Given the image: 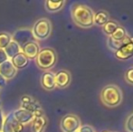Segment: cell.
Segmentation results:
<instances>
[{
  "instance_id": "6da1fadb",
  "label": "cell",
  "mask_w": 133,
  "mask_h": 132,
  "mask_svg": "<svg viewBox=\"0 0 133 132\" xmlns=\"http://www.w3.org/2000/svg\"><path fill=\"white\" fill-rule=\"evenodd\" d=\"M72 18L82 28H90L94 25V13L88 5L76 4L72 8Z\"/></svg>"
},
{
  "instance_id": "7a4b0ae2",
  "label": "cell",
  "mask_w": 133,
  "mask_h": 132,
  "mask_svg": "<svg viewBox=\"0 0 133 132\" xmlns=\"http://www.w3.org/2000/svg\"><path fill=\"white\" fill-rule=\"evenodd\" d=\"M101 100L107 107L113 108L119 105L122 100V94L119 88L116 85L110 84L102 89L101 92Z\"/></svg>"
},
{
  "instance_id": "3957f363",
  "label": "cell",
  "mask_w": 133,
  "mask_h": 132,
  "mask_svg": "<svg viewBox=\"0 0 133 132\" xmlns=\"http://www.w3.org/2000/svg\"><path fill=\"white\" fill-rule=\"evenodd\" d=\"M35 60L39 68L44 71H47L55 65L57 55L55 51L52 48H44L40 50Z\"/></svg>"
},
{
  "instance_id": "277c9868",
  "label": "cell",
  "mask_w": 133,
  "mask_h": 132,
  "mask_svg": "<svg viewBox=\"0 0 133 132\" xmlns=\"http://www.w3.org/2000/svg\"><path fill=\"white\" fill-rule=\"evenodd\" d=\"M31 30L35 40H44L48 38L51 34V22L47 18H41L35 22Z\"/></svg>"
},
{
  "instance_id": "5b68a950",
  "label": "cell",
  "mask_w": 133,
  "mask_h": 132,
  "mask_svg": "<svg viewBox=\"0 0 133 132\" xmlns=\"http://www.w3.org/2000/svg\"><path fill=\"white\" fill-rule=\"evenodd\" d=\"M60 126L63 132H77L81 128V120L76 115L67 114L62 119Z\"/></svg>"
},
{
  "instance_id": "8992f818",
  "label": "cell",
  "mask_w": 133,
  "mask_h": 132,
  "mask_svg": "<svg viewBox=\"0 0 133 132\" xmlns=\"http://www.w3.org/2000/svg\"><path fill=\"white\" fill-rule=\"evenodd\" d=\"M21 108L30 111L35 117H40L44 115L40 104L31 96L25 95L21 98Z\"/></svg>"
},
{
  "instance_id": "52a82bcc",
  "label": "cell",
  "mask_w": 133,
  "mask_h": 132,
  "mask_svg": "<svg viewBox=\"0 0 133 132\" xmlns=\"http://www.w3.org/2000/svg\"><path fill=\"white\" fill-rule=\"evenodd\" d=\"M12 40L16 42L20 48L23 47L25 44L29 42H35V39L32 33V30L29 28H19L12 35Z\"/></svg>"
},
{
  "instance_id": "ba28073f",
  "label": "cell",
  "mask_w": 133,
  "mask_h": 132,
  "mask_svg": "<svg viewBox=\"0 0 133 132\" xmlns=\"http://www.w3.org/2000/svg\"><path fill=\"white\" fill-rule=\"evenodd\" d=\"M24 125L15 119L13 112H10L5 117L1 132H23Z\"/></svg>"
},
{
  "instance_id": "9c48e42d",
  "label": "cell",
  "mask_w": 133,
  "mask_h": 132,
  "mask_svg": "<svg viewBox=\"0 0 133 132\" xmlns=\"http://www.w3.org/2000/svg\"><path fill=\"white\" fill-rule=\"evenodd\" d=\"M115 56L119 60H128L133 57V37L128 35L126 42L118 51L115 52Z\"/></svg>"
},
{
  "instance_id": "30bf717a",
  "label": "cell",
  "mask_w": 133,
  "mask_h": 132,
  "mask_svg": "<svg viewBox=\"0 0 133 132\" xmlns=\"http://www.w3.org/2000/svg\"><path fill=\"white\" fill-rule=\"evenodd\" d=\"M40 47L39 44L36 43V41L35 42H29L23 46L21 48V52L27 57L30 60L35 59L38 55L39 52H40Z\"/></svg>"
},
{
  "instance_id": "8fae6325",
  "label": "cell",
  "mask_w": 133,
  "mask_h": 132,
  "mask_svg": "<svg viewBox=\"0 0 133 132\" xmlns=\"http://www.w3.org/2000/svg\"><path fill=\"white\" fill-rule=\"evenodd\" d=\"M13 115H14L15 119H16L19 123H21L22 125L31 123L32 120L35 118V116H34L30 111H28L25 109H22V108H19V109L13 111Z\"/></svg>"
},
{
  "instance_id": "7c38bea8",
  "label": "cell",
  "mask_w": 133,
  "mask_h": 132,
  "mask_svg": "<svg viewBox=\"0 0 133 132\" xmlns=\"http://www.w3.org/2000/svg\"><path fill=\"white\" fill-rule=\"evenodd\" d=\"M54 81H55V87L59 88H65L70 84L71 74L68 71L62 70L54 74Z\"/></svg>"
},
{
  "instance_id": "4fadbf2b",
  "label": "cell",
  "mask_w": 133,
  "mask_h": 132,
  "mask_svg": "<svg viewBox=\"0 0 133 132\" xmlns=\"http://www.w3.org/2000/svg\"><path fill=\"white\" fill-rule=\"evenodd\" d=\"M17 70L14 67L10 60L5 61L0 65V75L3 76L5 80H11L16 75Z\"/></svg>"
},
{
  "instance_id": "5bb4252c",
  "label": "cell",
  "mask_w": 133,
  "mask_h": 132,
  "mask_svg": "<svg viewBox=\"0 0 133 132\" xmlns=\"http://www.w3.org/2000/svg\"><path fill=\"white\" fill-rule=\"evenodd\" d=\"M41 84L45 90L52 91L55 88V81H54V73L51 72H45L41 77Z\"/></svg>"
},
{
  "instance_id": "9a60e30c",
  "label": "cell",
  "mask_w": 133,
  "mask_h": 132,
  "mask_svg": "<svg viewBox=\"0 0 133 132\" xmlns=\"http://www.w3.org/2000/svg\"><path fill=\"white\" fill-rule=\"evenodd\" d=\"M31 123L32 132H44L47 125V119L44 115L40 117H35Z\"/></svg>"
},
{
  "instance_id": "2e32d148",
  "label": "cell",
  "mask_w": 133,
  "mask_h": 132,
  "mask_svg": "<svg viewBox=\"0 0 133 132\" xmlns=\"http://www.w3.org/2000/svg\"><path fill=\"white\" fill-rule=\"evenodd\" d=\"M10 61L16 70H17V69L25 68V67L28 65V62H29V59H28L22 52L17 53L16 55H15L13 58L10 59Z\"/></svg>"
},
{
  "instance_id": "e0dca14e",
  "label": "cell",
  "mask_w": 133,
  "mask_h": 132,
  "mask_svg": "<svg viewBox=\"0 0 133 132\" xmlns=\"http://www.w3.org/2000/svg\"><path fill=\"white\" fill-rule=\"evenodd\" d=\"M4 50H5V53H6L8 59L13 58L15 55H16L17 53H21V48H20V46L18 45L16 42H14L13 40L11 41L10 44H9Z\"/></svg>"
},
{
  "instance_id": "ac0fdd59",
  "label": "cell",
  "mask_w": 133,
  "mask_h": 132,
  "mask_svg": "<svg viewBox=\"0 0 133 132\" xmlns=\"http://www.w3.org/2000/svg\"><path fill=\"white\" fill-rule=\"evenodd\" d=\"M109 21V14L105 11H98L94 14V25L103 26Z\"/></svg>"
},
{
  "instance_id": "d6986e66",
  "label": "cell",
  "mask_w": 133,
  "mask_h": 132,
  "mask_svg": "<svg viewBox=\"0 0 133 132\" xmlns=\"http://www.w3.org/2000/svg\"><path fill=\"white\" fill-rule=\"evenodd\" d=\"M65 2L64 1H51L47 0L45 1V7L49 12H56L62 9Z\"/></svg>"
},
{
  "instance_id": "ffe728a7",
  "label": "cell",
  "mask_w": 133,
  "mask_h": 132,
  "mask_svg": "<svg viewBox=\"0 0 133 132\" xmlns=\"http://www.w3.org/2000/svg\"><path fill=\"white\" fill-rule=\"evenodd\" d=\"M109 37H110V38L114 39V40H117V41H122L127 37V32L124 29V27L119 26H119L117 27V29L115 30V32Z\"/></svg>"
},
{
  "instance_id": "44dd1931",
  "label": "cell",
  "mask_w": 133,
  "mask_h": 132,
  "mask_svg": "<svg viewBox=\"0 0 133 132\" xmlns=\"http://www.w3.org/2000/svg\"><path fill=\"white\" fill-rule=\"evenodd\" d=\"M118 26H119V25H118V24L116 23V22L109 20V21L107 22L105 25L102 26V30H103V32L105 33L107 35L110 36L112 33L115 32V30L117 29Z\"/></svg>"
},
{
  "instance_id": "7402d4cb",
  "label": "cell",
  "mask_w": 133,
  "mask_h": 132,
  "mask_svg": "<svg viewBox=\"0 0 133 132\" xmlns=\"http://www.w3.org/2000/svg\"><path fill=\"white\" fill-rule=\"evenodd\" d=\"M127 37H128V35H127ZM127 37L122 41H117V40H114V39L110 38V37H109L108 38V46L111 50H113V51H115V52L118 51V50L123 45V44L126 42Z\"/></svg>"
},
{
  "instance_id": "603a6c76",
  "label": "cell",
  "mask_w": 133,
  "mask_h": 132,
  "mask_svg": "<svg viewBox=\"0 0 133 132\" xmlns=\"http://www.w3.org/2000/svg\"><path fill=\"white\" fill-rule=\"evenodd\" d=\"M12 41V35L8 33H0V49H5Z\"/></svg>"
},
{
  "instance_id": "cb8c5ba5",
  "label": "cell",
  "mask_w": 133,
  "mask_h": 132,
  "mask_svg": "<svg viewBox=\"0 0 133 132\" xmlns=\"http://www.w3.org/2000/svg\"><path fill=\"white\" fill-rule=\"evenodd\" d=\"M126 129L129 132H133V113L130 116H129V118L127 119Z\"/></svg>"
},
{
  "instance_id": "d4e9b609",
  "label": "cell",
  "mask_w": 133,
  "mask_h": 132,
  "mask_svg": "<svg viewBox=\"0 0 133 132\" xmlns=\"http://www.w3.org/2000/svg\"><path fill=\"white\" fill-rule=\"evenodd\" d=\"M125 78H126V81L128 82L133 84V67L132 68L128 69V71L125 73Z\"/></svg>"
},
{
  "instance_id": "484cf974",
  "label": "cell",
  "mask_w": 133,
  "mask_h": 132,
  "mask_svg": "<svg viewBox=\"0 0 133 132\" xmlns=\"http://www.w3.org/2000/svg\"><path fill=\"white\" fill-rule=\"evenodd\" d=\"M7 60H9V59H8V57H7L6 53H5V50L0 49V65Z\"/></svg>"
},
{
  "instance_id": "4316f807",
  "label": "cell",
  "mask_w": 133,
  "mask_h": 132,
  "mask_svg": "<svg viewBox=\"0 0 133 132\" xmlns=\"http://www.w3.org/2000/svg\"><path fill=\"white\" fill-rule=\"evenodd\" d=\"M78 132H94V129L91 126L84 125V126H81Z\"/></svg>"
},
{
  "instance_id": "83f0119b",
  "label": "cell",
  "mask_w": 133,
  "mask_h": 132,
  "mask_svg": "<svg viewBox=\"0 0 133 132\" xmlns=\"http://www.w3.org/2000/svg\"><path fill=\"white\" fill-rule=\"evenodd\" d=\"M5 84H6V80H5L3 76L0 75V90H1L2 88H4V87L5 86Z\"/></svg>"
},
{
  "instance_id": "f1b7e54d",
  "label": "cell",
  "mask_w": 133,
  "mask_h": 132,
  "mask_svg": "<svg viewBox=\"0 0 133 132\" xmlns=\"http://www.w3.org/2000/svg\"><path fill=\"white\" fill-rule=\"evenodd\" d=\"M4 119H5V116H4L3 110L0 109V132H1V129H2V126H3Z\"/></svg>"
},
{
  "instance_id": "f546056e",
  "label": "cell",
  "mask_w": 133,
  "mask_h": 132,
  "mask_svg": "<svg viewBox=\"0 0 133 132\" xmlns=\"http://www.w3.org/2000/svg\"><path fill=\"white\" fill-rule=\"evenodd\" d=\"M0 108H1V100H0Z\"/></svg>"
},
{
  "instance_id": "4dcf8cb0",
  "label": "cell",
  "mask_w": 133,
  "mask_h": 132,
  "mask_svg": "<svg viewBox=\"0 0 133 132\" xmlns=\"http://www.w3.org/2000/svg\"><path fill=\"white\" fill-rule=\"evenodd\" d=\"M102 132H109V131H107V130H104V131H102Z\"/></svg>"
},
{
  "instance_id": "1f68e13d",
  "label": "cell",
  "mask_w": 133,
  "mask_h": 132,
  "mask_svg": "<svg viewBox=\"0 0 133 132\" xmlns=\"http://www.w3.org/2000/svg\"><path fill=\"white\" fill-rule=\"evenodd\" d=\"M109 132H110V131H109ZM111 132H114V131H111Z\"/></svg>"
},
{
  "instance_id": "d6a6232c",
  "label": "cell",
  "mask_w": 133,
  "mask_h": 132,
  "mask_svg": "<svg viewBox=\"0 0 133 132\" xmlns=\"http://www.w3.org/2000/svg\"><path fill=\"white\" fill-rule=\"evenodd\" d=\"M77 132H78V131H77Z\"/></svg>"
}]
</instances>
